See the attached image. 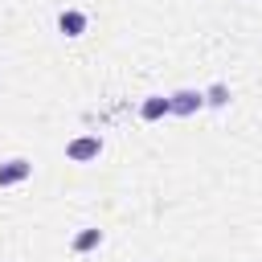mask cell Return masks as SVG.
I'll use <instances>...</instances> for the list:
<instances>
[{"instance_id":"1","label":"cell","mask_w":262,"mask_h":262,"mask_svg":"<svg viewBox=\"0 0 262 262\" xmlns=\"http://www.w3.org/2000/svg\"><path fill=\"white\" fill-rule=\"evenodd\" d=\"M196 106H201V94H192V90H180V94L168 98V111H180V115H188V111H196Z\"/></svg>"},{"instance_id":"4","label":"cell","mask_w":262,"mask_h":262,"mask_svg":"<svg viewBox=\"0 0 262 262\" xmlns=\"http://www.w3.org/2000/svg\"><path fill=\"white\" fill-rule=\"evenodd\" d=\"M82 29H86L82 12H61V33H82Z\"/></svg>"},{"instance_id":"5","label":"cell","mask_w":262,"mask_h":262,"mask_svg":"<svg viewBox=\"0 0 262 262\" xmlns=\"http://www.w3.org/2000/svg\"><path fill=\"white\" fill-rule=\"evenodd\" d=\"M160 115H168V98H147L143 102V119H160Z\"/></svg>"},{"instance_id":"6","label":"cell","mask_w":262,"mask_h":262,"mask_svg":"<svg viewBox=\"0 0 262 262\" xmlns=\"http://www.w3.org/2000/svg\"><path fill=\"white\" fill-rule=\"evenodd\" d=\"M90 246H98V229H86V233L74 242V250H90Z\"/></svg>"},{"instance_id":"2","label":"cell","mask_w":262,"mask_h":262,"mask_svg":"<svg viewBox=\"0 0 262 262\" xmlns=\"http://www.w3.org/2000/svg\"><path fill=\"white\" fill-rule=\"evenodd\" d=\"M98 156V139H74L70 143V160H94Z\"/></svg>"},{"instance_id":"3","label":"cell","mask_w":262,"mask_h":262,"mask_svg":"<svg viewBox=\"0 0 262 262\" xmlns=\"http://www.w3.org/2000/svg\"><path fill=\"white\" fill-rule=\"evenodd\" d=\"M25 176H29V164H25V160H12V164L0 168V184H16V180H25Z\"/></svg>"}]
</instances>
